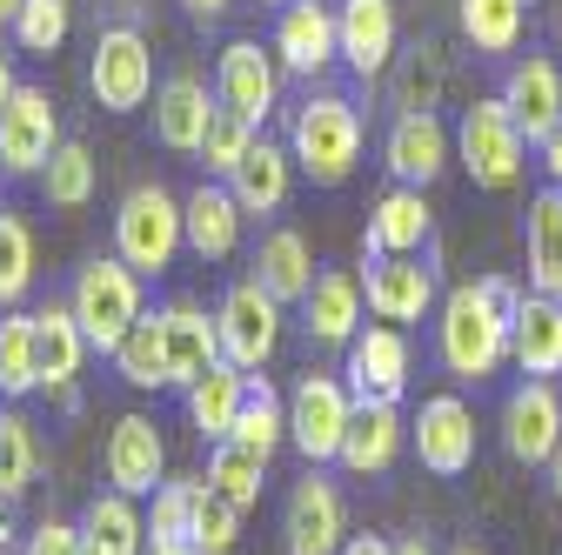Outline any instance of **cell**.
I'll use <instances>...</instances> for the list:
<instances>
[{
    "mask_svg": "<svg viewBox=\"0 0 562 555\" xmlns=\"http://www.w3.org/2000/svg\"><path fill=\"white\" fill-rule=\"evenodd\" d=\"M449 555H482V548H449Z\"/></svg>",
    "mask_w": 562,
    "mask_h": 555,
    "instance_id": "obj_55",
    "label": "cell"
},
{
    "mask_svg": "<svg viewBox=\"0 0 562 555\" xmlns=\"http://www.w3.org/2000/svg\"><path fill=\"white\" fill-rule=\"evenodd\" d=\"M536 148H542V168H549V181L562 188V121H555V127L542 134V141H536Z\"/></svg>",
    "mask_w": 562,
    "mask_h": 555,
    "instance_id": "obj_47",
    "label": "cell"
},
{
    "mask_svg": "<svg viewBox=\"0 0 562 555\" xmlns=\"http://www.w3.org/2000/svg\"><path fill=\"white\" fill-rule=\"evenodd\" d=\"M41 388V362H34V315H8L0 321V395H34Z\"/></svg>",
    "mask_w": 562,
    "mask_h": 555,
    "instance_id": "obj_39",
    "label": "cell"
},
{
    "mask_svg": "<svg viewBox=\"0 0 562 555\" xmlns=\"http://www.w3.org/2000/svg\"><path fill=\"white\" fill-rule=\"evenodd\" d=\"M522 8L529 0H462V34L482 54H516L522 41Z\"/></svg>",
    "mask_w": 562,
    "mask_h": 555,
    "instance_id": "obj_38",
    "label": "cell"
},
{
    "mask_svg": "<svg viewBox=\"0 0 562 555\" xmlns=\"http://www.w3.org/2000/svg\"><path fill=\"white\" fill-rule=\"evenodd\" d=\"M509 362L522 375H562V302L542 288H522L509 321Z\"/></svg>",
    "mask_w": 562,
    "mask_h": 555,
    "instance_id": "obj_24",
    "label": "cell"
},
{
    "mask_svg": "<svg viewBox=\"0 0 562 555\" xmlns=\"http://www.w3.org/2000/svg\"><path fill=\"white\" fill-rule=\"evenodd\" d=\"M14 14H21V0H0V27H14Z\"/></svg>",
    "mask_w": 562,
    "mask_h": 555,
    "instance_id": "obj_54",
    "label": "cell"
},
{
    "mask_svg": "<svg viewBox=\"0 0 562 555\" xmlns=\"http://www.w3.org/2000/svg\"><path fill=\"white\" fill-rule=\"evenodd\" d=\"M215 94H222L228 114H241V121L261 127V121L274 114V101H281V60H274V47H261V41H228L222 60H215Z\"/></svg>",
    "mask_w": 562,
    "mask_h": 555,
    "instance_id": "obj_12",
    "label": "cell"
},
{
    "mask_svg": "<svg viewBox=\"0 0 562 555\" xmlns=\"http://www.w3.org/2000/svg\"><path fill=\"white\" fill-rule=\"evenodd\" d=\"M362 308H369L362 274L322 268L315 288H308V302H302V328H308V341H322V349H348V341L362 335Z\"/></svg>",
    "mask_w": 562,
    "mask_h": 555,
    "instance_id": "obj_21",
    "label": "cell"
},
{
    "mask_svg": "<svg viewBox=\"0 0 562 555\" xmlns=\"http://www.w3.org/2000/svg\"><path fill=\"white\" fill-rule=\"evenodd\" d=\"M41 468V442H34V422L14 408H0V502H21L27 482Z\"/></svg>",
    "mask_w": 562,
    "mask_h": 555,
    "instance_id": "obj_36",
    "label": "cell"
},
{
    "mask_svg": "<svg viewBox=\"0 0 562 555\" xmlns=\"http://www.w3.org/2000/svg\"><path fill=\"white\" fill-rule=\"evenodd\" d=\"M222 442H241V449H255V455H268V462H274L281 442H289V401L268 388V375H248V401H241L235 429H228Z\"/></svg>",
    "mask_w": 562,
    "mask_h": 555,
    "instance_id": "obj_35",
    "label": "cell"
},
{
    "mask_svg": "<svg viewBox=\"0 0 562 555\" xmlns=\"http://www.w3.org/2000/svg\"><path fill=\"white\" fill-rule=\"evenodd\" d=\"M382 161H389V174H395L402 188H429V181L456 161V141H449V127H442L429 107H408V114H395V127H389Z\"/></svg>",
    "mask_w": 562,
    "mask_h": 555,
    "instance_id": "obj_19",
    "label": "cell"
},
{
    "mask_svg": "<svg viewBox=\"0 0 562 555\" xmlns=\"http://www.w3.org/2000/svg\"><path fill=\"white\" fill-rule=\"evenodd\" d=\"M335 21H341V60L362 81H375L395 60V0H341Z\"/></svg>",
    "mask_w": 562,
    "mask_h": 555,
    "instance_id": "obj_26",
    "label": "cell"
},
{
    "mask_svg": "<svg viewBox=\"0 0 562 555\" xmlns=\"http://www.w3.org/2000/svg\"><path fill=\"white\" fill-rule=\"evenodd\" d=\"M529 288L555 295L562 288V188L549 181L536 201H529Z\"/></svg>",
    "mask_w": 562,
    "mask_h": 555,
    "instance_id": "obj_33",
    "label": "cell"
},
{
    "mask_svg": "<svg viewBox=\"0 0 562 555\" xmlns=\"http://www.w3.org/2000/svg\"><path fill=\"white\" fill-rule=\"evenodd\" d=\"M315 254H308V235L302 228H268L261 235V248H255V282L281 302V308H302L308 302V288H315Z\"/></svg>",
    "mask_w": 562,
    "mask_h": 555,
    "instance_id": "obj_27",
    "label": "cell"
},
{
    "mask_svg": "<svg viewBox=\"0 0 562 555\" xmlns=\"http://www.w3.org/2000/svg\"><path fill=\"white\" fill-rule=\"evenodd\" d=\"M555 442H562V388H555L549 375H529V382L509 388V401H503V449H509V462H522V468H549Z\"/></svg>",
    "mask_w": 562,
    "mask_h": 555,
    "instance_id": "obj_10",
    "label": "cell"
},
{
    "mask_svg": "<svg viewBox=\"0 0 562 555\" xmlns=\"http://www.w3.org/2000/svg\"><path fill=\"white\" fill-rule=\"evenodd\" d=\"M114 375L127 388H175V369H168V335H161V308L140 315L127 328V341L114 349Z\"/></svg>",
    "mask_w": 562,
    "mask_h": 555,
    "instance_id": "obj_34",
    "label": "cell"
},
{
    "mask_svg": "<svg viewBox=\"0 0 562 555\" xmlns=\"http://www.w3.org/2000/svg\"><path fill=\"white\" fill-rule=\"evenodd\" d=\"M549 489H555V502H562V442H555V455H549Z\"/></svg>",
    "mask_w": 562,
    "mask_h": 555,
    "instance_id": "obj_53",
    "label": "cell"
},
{
    "mask_svg": "<svg viewBox=\"0 0 562 555\" xmlns=\"http://www.w3.org/2000/svg\"><path fill=\"white\" fill-rule=\"evenodd\" d=\"M503 101H509L516 127L529 134V148H536L542 134L562 121V75H555V60H542V54H522V60L509 67V81H503Z\"/></svg>",
    "mask_w": 562,
    "mask_h": 555,
    "instance_id": "obj_28",
    "label": "cell"
},
{
    "mask_svg": "<svg viewBox=\"0 0 562 555\" xmlns=\"http://www.w3.org/2000/svg\"><path fill=\"white\" fill-rule=\"evenodd\" d=\"M194 489H201V475H175L148 496V542H188L194 535Z\"/></svg>",
    "mask_w": 562,
    "mask_h": 555,
    "instance_id": "obj_43",
    "label": "cell"
},
{
    "mask_svg": "<svg viewBox=\"0 0 562 555\" xmlns=\"http://www.w3.org/2000/svg\"><path fill=\"white\" fill-rule=\"evenodd\" d=\"M181 395H188V422H194V435H201V442H222V435L235 429L241 401H248V369H235V362H215V369H207L201 382H188Z\"/></svg>",
    "mask_w": 562,
    "mask_h": 555,
    "instance_id": "obj_32",
    "label": "cell"
},
{
    "mask_svg": "<svg viewBox=\"0 0 562 555\" xmlns=\"http://www.w3.org/2000/svg\"><path fill=\"white\" fill-rule=\"evenodd\" d=\"M281 542H289V555H341V542H348L341 489H335V482H322L315 468L289 489V509H281Z\"/></svg>",
    "mask_w": 562,
    "mask_h": 555,
    "instance_id": "obj_11",
    "label": "cell"
},
{
    "mask_svg": "<svg viewBox=\"0 0 562 555\" xmlns=\"http://www.w3.org/2000/svg\"><path fill=\"white\" fill-rule=\"evenodd\" d=\"M522 155H529V134L516 127V114H509L503 94L496 101H475L462 114V127H456V161L469 168L475 188H488V194L516 188L522 181Z\"/></svg>",
    "mask_w": 562,
    "mask_h": 555,
    "instance_id": "obj_5",
    "label": "cell"
},
{
    "mask_svg": "<svg viewBox=\"0 0 562 555\" xmlns=\"http://www.w3.org/2000/svg\"><path fill=\"white\" fill-rule=\"evenodd\" d=\"M215 114H222V94L207 88L201 75H168V81L155 88V141H161L168 155H201Z\"/></svg>",
    "mask_w": 562,
    "mask_h": 555,
    "instance_id": "obj_18",
    "label": "cell"
},
{
    "mask_svg": "<svg viewBox=\"0 0 562 555\" xmlns=\"http://www.w3.org/2000/svg\"><path fill=\"white\" fill-rule=\"evenodd\" d=\"M395 555H436V548L422 542V535H395Z\"/></svg>",
    "mask_w": 562,
    "mask_h": 555,
    "instance_id": "obj_51",
    "label": "cell"
},
{
    "mask_svg": "<svg viewBox=\"0 0 562 555\" xmlns=\"http://www.w3.org/2000/svg\"><path fill=\"white\" fill-rule=\"evenodd\" d=\"M429 235H436V215H429V201H422V188H402L395 181L375 201L369 228H362V268L369 261H389V254H422V248H429Z\"/></svg>",
    "mask_w": 562,
    "mask_h": 555,
    "instance_id": "obj_20",
    "label": "cell"
},
{
    "mask_svg": "<svg viewBox=\"0 0 562 555\" xmlns=\"http://www.w3.org/2000/svg\"><path fill=\"white\" fill-rule=\"evenodd\" d=\"M289 155L315 188H341L362 161V114L341 94H308L289 127Z\"/></svg>",
    "mask_w": 562,
    "mask_h": 555,
    "instance_id": "obj_2",
    "label": "cell"
},
{
    "mask_svg": "<svg viewBox=\"0 0 562 555\" xmlns=\"http://www.w3.org/2000/svg\"><path fill=\"white\" fill-rule=\"evenodd\" d=\"M67 21H75V0H21V14H14L21 54H54L67 41Z\"/></svg>",
    "mask_w": 562,
    "mask_h": 555,
    "instance_id": "obj_45",
    "label": "cell"
},
{
    "mask_svg": "<svg viewBox=\"0 0 562 555\" xmlns=\"http://www.w3.org/2000/svg\"><path fill=\"white\" fill-rule=\"evenodd\" d=\"M222 362H235V369H248V375H261L268 369V355L281 349V302L255 282H235L228 295H222Z\"/></svg>",
    "mask_w": 562,
    "mask_h": 555,
    "instance_id": "obj_8",
    "label": "cell"
},
{
    "mask_svg": "<svg viewBox=\"0 0 562 555\" xmlns=\"http://www.w3.org/2000/svg\"><path fill=\"white\" fill-rule=\"evenodd\" d=\"M27 555H88L81 548V522L67 529V522H41L34 535H27Z\"/></svg>",
    "mask_w": 562,
    "mask_h": 555,
    "instance_id": "obj_46",
    "label": "cell"
},
{
    "mask_svg": "<svg viewBox=\"0 0 562 555\" xmlns=\"http://www.w3.org/2000/svg\"><path fill=\"white\" fill-rule=\"evenodd\" d=\"M41 188H47L54 207H88L94 201V155L81 141H60L54 161L41 168Z\"/></svg>",
    "mask_w": 562,
    "mask_h": 555,
    "instance_id": "obj_42",
    "label": "cell"
},
{
    "mask_svg": "<svg viewBox=\"0 0 562 555\" xmlns=\"http://www.w3.org/2000/svg\"><path fill=\"white\" fill-rule=\"evenodd\" d=\"M261 141V127L255 121H241V114H215V127H207V141H201V161H207V181H228L241 161H248V148Z\"/></svg>",
    "mask_w": 562,
    "mask_h": 555,
    "instance_id": "obj_44",
    "label": "cell"
},
{
    "mask_svg": "<svg viewBox=\"0 0 562 555\" xmlns=\"http://www.w3.org/2000/svg\"><path fill=\"white\" fill-rule=\"evenodd\" d=\"M34 288V235L21 215L0 207V308H21Z\"/></svg>",
    "mask_w": 562,
    "mask_h": 555,
    "instance_id": "obj_40",
    "label": "cell"
},
{
    "mask_svg": "<svg viewBox=\"0 0 562 555\" xmlns=\"http://www.w3.org/2000/svg\"><path fill=\"white\" fill-rule=\"evenodd\" d=\"M408 442L422 455V468L429 475H462L475 468V415L462 395H429L415 408V422H408Z\"/></svg>",
    "mask_w": 562,
    "mask_h": 555,
    "instance_id": "obj_13",
    "label": "cell"
},
{
    "mask_svg": "<svg viewBox=\"0 0 562 555\" xmlns=\"http://www.w3.org/2000/svg\"><path fill=\"white\" fill-rule=\"evenodd\" d=\"M348 415H356V395H348L341 375L308 369L289 395V442L308 455V468L341 462V435H348Z\"/></svg>",
    "mask_w": 562,
    "mask_h": 555,
    "instance_id": "obj_7",
    "label": "cell"
},
{
    "mask_svg": "<svg viewBox=\"0 0 562 555\" xmlns=\"http://www.w3.org/2000/svg\"><path fill=\"white\" fill-rule=\"evenodd\" d=\"M341 555H395V542H389V535H348Z\"/></svg>",
    "mask_w": 562,
    "mask_h": 555,
    "instance_id": "obj_48",
    "label": "cell"
},
{
    "mask_svg": "<svg viewBox=\"0 0 562 555\" xmlns=\"http://www.w3.org/2000/svg\"><path fill=\"white\" fill-rule=\"evenodd\" d=\"M188 248V228H181V201L161 188V181H140L121 194L114 207V254L148 282V274H168L175 254Z\"/></svg>",
    "mask_w": 562,
    "mask_h": 555,
    "instance_id": "obj_3",
    "label": "cell"
},
{
    "mask_svg": "<svg viewBox=\"0 0 562 555\" xmlns=\"http://www.w3.org/2000/svg\"><path fill=\"white\" fill-rule=\"evenodd\" d=\"M161 335H168V369H175V388L201 382L207 369L222 362V315H207L201 302L175 295L161 308Z\"/></svg>",
    "mask_w": 562,
    "mask_h": 555,
    "instance_id": "obj_22",
    "label": "cell"
},
{
    "mask_svg": "<svg viewBox=\"0 0 562 555\" xmlns=\"http://www.w3.org/2000/svg\"><path fill=\"white\" fill-rule=\"evenodd\" d=\"M522 288L509 274H488V282H462L442 295L436 308V355L456 382H488L509 362V321H516Z\"/></svg>",
    "mask_w": 562,
    "mask_h": 555,
    "instance_id": "obj_1",
    "label": "cell"
},
{
    "mask_svg": "<svg viewBox=\"0 0 562 555\" xmlns=\"http://www.w3.org/2000/svg\"><path fill=\"white\" fill-rule=\"evenodd\" d=\"M81 548L88 555H148V509L108 489L81 509Z\"/></svg>",
    "mask_w": 562,
    "mask_h": 555,
    "instance_id": "obj_30",
    "label": "cell"
},
{
    "mask_svg": "<svg viewBox=\"0 0 562 555\" xmlns=\"http://www.w3.org/2000/svg\"><path fill=\"white\" fill-rule=\"evenodd\" d=\"M261 8H289V0H261Z\"/></svg>",
    "mask_w": 562,
    "mask_h": 555,
    "instance_id": "obj_56",
    "label": "cell"
},
{
    "mask_svg": "<svg viewBox=\"0 0 562 555\" xmlns=\"http://www.w3.org/2000/svg\"><path fill=\"white\" fill-rule=\"evenodd\" d=\"M274 60H281V75H322V67L341 60V21L328 0H289L274 21Z\"/></svg>",
    "mask_w": 562,
    "mask_h": 555,
    "instance_id": "obj_15",
    "label": "cell"
},
{
    "mask_svg": "<svg viewBox=\"0 0 562 555\" xmlns=\"http://www.w3.org/2000/svg\"><path fill=\"white\" fill-rule=\"evenodd\" d=\"M161 482H168V442H161V429L148 422V415H121V422L108 429V489L148 502Z\"/></svg>",
    "mask_w": 562,
    "mask_h": 555,
    "instance_id": "obj_16",
    "label": "cell"
},
{
    "mask_svg": "<svg viewBox=\"0 0 562 555\" xmlns=\"http://www.w3.org/2000/svg\"><path fill=\"white\" fill-rule=\"evenodd\" d=\"M261 475H268V455H255L241 442H215V449H207V482H215L235 509H255L261 502Z\"/></svg>",
    "mask_w": 562,
    "mask_h": 555,
    "instance_id": "obj_37",
    "label": "cell"
},
{
    "mask_svg": "<svg viewBox=\"0 0 562 555\" xmlns=\"http://www.w3.org/2000/svg\"><path fill=\"white\" fill-rule=\"evenodd\" d=\"M14 94H21V75H14V54H8V47H0V107H8Z\"/></svg>",
    "mask_w": 562,
    "mask_h": 555,
    "instance_id": "obj_49",
    "label": "cell"
},
{
    "mask_svg": "<svg viewBox=\"0 0 562 555\" xmlns=\"http://www.w3.org/2000/svg\"><path fill=\"white\" fill-rule=\"evenodd\" d=\"M34 362H41V388H75V375L88 362V335L67 302H47L34 315Z\"/></svg>",
    "mask_w": 562,
    "mask_h": 555,
    "instance_id": "obj_31",
    "label": "cell"
},
{
    "mask_svg": "<svg viewBox=\"0 0 562 555\" xmlns=\"http://www.w3.org/2000/svg\"><path fill=\"white\" fill-rule=\"evenodd\" d=\"M362 295H369V315L375 321H422L436 308V268L422 261V254H389V261H369L362 268Z\"/></svg>",
    "mask_w": 562,
    "mask_h": 555,
    "instance_id": "obj_17",
    "label": "cell"
},
{
    "mask_svg": "<svg viewBox=\"0 0 562 555\" xmlns=\"http://www.w3.org/2000/svg\"><path fill=\"white\" fill-rule=\"evenodd\" d=\"M408 442V422H402V401H356L348 415V435H341V468L348 475H382Z\"/></svg>",
    "mask_w": 562,
    "mask_h": 555,
    "instance_id": "obj_25",
    "label": "cell"
},
{
    "mask_svg": "<svg viewBox=\"0 0 562 555\" xmlns=\"http://www.w3.org/2000/svg\"><path fill=\"white\" fill-rule=\"evenodd\" d=\"M54 148H60V114H54L47 88L21 81V94L0 107V168L8 174H41L54 161Z\"/></svg>",
    "mask_w": 562,
    "mask_h": 555,
    "instance_id": "obj_14",
    "label": "cell"
},
{
    "mask_svg": "<svg viewBox=\"0 0 562 555\" xmlns=\"http://www.w3.org/2000/svg\"><path fill=\"white\" fill-rule=\"evenodd\" d=\"M67 308H75L88 349H101V355H114L121 341H127V328L148 315V302H140V274L121 254H94L75 274V288H67Z\"/></svg>",
    "mask_w": 562,
    "mask_h": 555,
    "instance_id": "obj_4",
    "label": "cell"
},
{
    "mask_svg": "<svg viewBox=\"0 0 562 555\" xmlns=\"http://www.w3.org/2000/svg\"><path fill=\"white\" fill-rule=\"evenodd\" d=\"M148 555H201L194 542H148Z\"/></svg>",
    "mask_w": 562,
    "mask_h": 555,
    "instance_id": "obj_52",
    "label": "cell"
},
{
    "mask_svg": "<svg viewBox=\"0 0 562 555\" xmlns=\"http://www.w3.org/2000/svg\"><path fill=\"white\" fill-rule=\"evenodd\" d=\"M241 201H235V188L228 181H201L188 201H181V228H188V254H201V261H228L235 254V241H241Z\"/></svg>",
    "mask_w": 562,
    "mask_h": 555,
    "instance_id": "obj_23",
    "label": "cell"
},
{
    "mask_svg": "<svg viewBox=\"0 0 562 555\" xmlns=\"http://www.w3.org/2000/svg\"><path fill=\"white\" fill-rule=\"evenodd\" d=\"M88 88L108 114H134L155 101V47L140 27H101L94 34V54H88Z\"/></svg>",
    "mask_w": 562,
    "mask_h": 555,
    "instance_id": "obj_6",
    "label": "cell"
},
{
    "mask_svg": "<svg viewBox=\"0 0 562 555\" xmlns=\"http://www.w3.org/2000/svg\"><path fill=\"white\" fill-rule=\"evenodd\" d=\"M201 555H228L241 542V509L215 489V482L201 475V489H194V535H188Z\"/></svg>",
    "mask_w": 562,
    "mask_h": 555,
    "instance_id": "obj_41",
    "label": "cell"
},
{
    "mask_svg": "<svg viewBox=\"0 0 562 555\" xmlns=\"http://www.w3.org/2000/svg\"><path fill=\"white\" fill-rule=\"evenodd\" d=\"M228 188L241 201V215H281V207H289V188H295V155L261 134L248 148V161L228 174Z\"/></svg>",
    "mask_w": 562,
    "mask_h": 555,
    "instance_id": "obj_29",
    "label": "cell"
},
{
    "mask_svg": "<svg viewBox=\"0 0 562 555\" xmlns=\"http://www.w3.org/2000/svg\"><path fill=\"white\" fill-rule=\"evenodd\" d=\"M408 369H415V355H408V335L395 321L362 328L341 349V382H348L356 401H402L408 395Z\"/></svg>",
    "mask_w": 562,
    "mask_h": 555,
    "instance_id": "obj_9",
    "label": "cell"
},
{
    "mask_svg": "<svg viewBox=\"0 0 562 555\" xmlns=\"http://www.w3.org/2000/svg\"><path fill=\"white\" fill-rule=\"evenodd\" d=\"M181 8H188L194 21H222V14L235 8V0H181Z\"/></svg>",
    "mask_w": 562,
    "mask_h": 555,
    "instance_id": "obj_50",
    "label": "cell"
}]
</instances>
